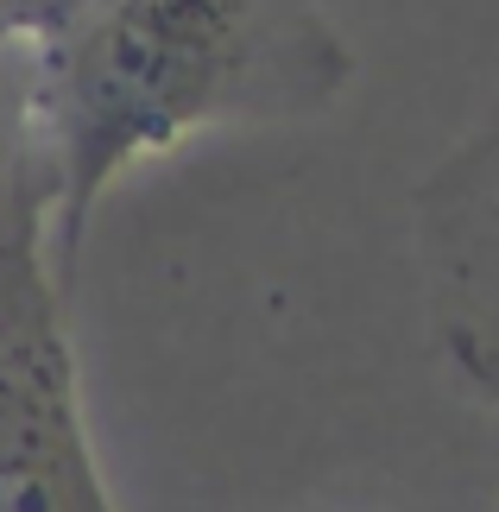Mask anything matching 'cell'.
<instances>
[{
    "label": "cell",
    "instance_id": "6da1fadb",
    "mask_svg": "<svg viewBox=\"0 0 499 512\" xmlns=\"http://www.w3.org/2000/svg\"><path fill=\"white\" fill-rule=\"evenodd\" d=\"M57 177L51 272L70 298L89 215L121 171L228 121H310L354 76L323 0H76L38 38Z\"/></svg>",
    "mask_w": 499,
    "mask_h": 512
},
{
    "label": "cell",
    "instance_id": "7a4b0ae2",
    "mask_svg": "<svg viewBox=\"0 0 499 512\" xmlns=\"http://www.w3.org/2000/svg\"><path fill=\"white\" fill-rule=\"evenodd\" d=\"M0 512H121L89 443L45 241L0 260Z\"/></svg>",
    "mask_w": 499,
    "mask_h": 512
},
{
    "label": "cell",
    "instance_id": "3957f363",
    "mask_svg": "<svg viewBox=\"0 0 499 512\" xmlns=\"http://www.w3.org/2000/svg\"><path fill=\"white\" fill-rule=\"evenodd\" d=\"M417 260L436 348L499 405V108L424 177Z\"/></svg>",
    "mask_w": 499,
    "mask_h": 512
},
{
    "label": "cell",
    "instance_id": "277c9868",
    "mask_svg": "<svg viewBox=\"0 0 499 512\" xmlns=\"http://www.w3.org/2000/svg\"><path fill=\"white\" fill-rule=\"evenodd\" d=\"M57 177L38 121V51L0 38V260L13 247H51Z\"/></svg>",
    "mask_w": 499,
    "mask_h": 512
},
{
    "label": "cell",
    "instance_id": "5b68a950",
    "mask_svg": "<svg viewBox=\"0 0 499 512\" xmlns=\"http://www.w3.org/2000/svg\"><path fill=\"white\" fill-rule=\"evenodd\" d=\"M493 512H499V506H493Z\"/></svg>",
    "mask_w": 499,
    "mask_h": 512
}]
</instances>
